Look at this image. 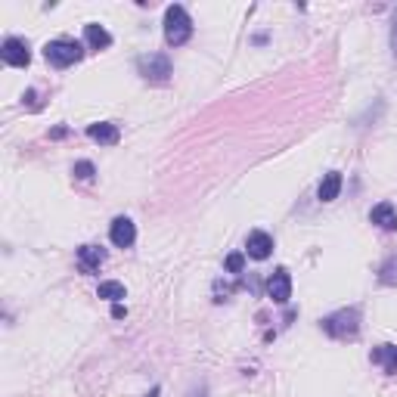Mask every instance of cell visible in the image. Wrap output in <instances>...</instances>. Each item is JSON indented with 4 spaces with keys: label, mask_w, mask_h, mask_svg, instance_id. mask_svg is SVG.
I'll return each mask as SVG.
<instances>
[{
    "label": "cell",
    "mask_w": 397,
    "mask_h": 397,
    "mask_svg": "<svg viewBox=\"0 0 397 397\" xmlns=\"http://www.w3.org/2000/svg\"><path fill=\"white\" fill-rule=\"evenodd\" d=\"M190 397H208V388L205 385H199V388H193Z\"/></svg>",
    "instance_id": "cell-21"
},
{
    "label": "cell",
    "mask_w": 397,
    "mask_h": 397,
    "mask_svg": "<svg viewBox=\"0 0 397 397\" xmlns=\"http://www.w3.org/2000/svg\"><path fill=\"white\" fill-rule=\"evenodd\" d=\"M369 221L382 230H397V208L391 205V202H379V205L369 212Z\"/></svg>",
    "instance_id": "cell-11"
},
{
    "label": "cell",
    "mask_w": 397,
    "mask_h": 397,
    "mask_svg": "<svg viewBox=\"0 0 397 397\" xmlns=\"http://www.w3.org/2000/svg\"><path fill=\"white\" fill-rule=\"evenodd\" d=\"M391 53L397 56V10H394V19H391Z\"/></svg>",
    "instance_id": "cell-19"
},
{
    "label": "cell",
    "mask_w": 397,
    "mask_h": 397,
    "mask_svg": "<svg viewBox=\"0 0 397 397\" xmlns=\"http://www.w3.org/2000/svg\"><path fill=\"white\" fill-rule=\"evenodd\" d=\"M338 193H341V174H338V171L323 174L320 186H317V196H320V202H336Z\"/></svg>",
    "instance_id": "cell-14"
},
{
    "label": "cell",
    "mask_w": 397,
    "mask_h": 397,
    "mask_svg": "<svg viewBox=\"0 0 397 397\" xmlns=\"http://www.w3.org/2000/svg\"><path fill=\"white\" fill-rule=\"evenodd\" d=\"M87 137L97 140L99 146H115L121 140V130H118V124H112V121H97L87 128Z\"/></svg>",
    "instance_id": "cell-9"
},
{
    "label": "cell",
    "mask_w": 397,
    "mask_h": 397,
    "mask_svg": "<svg viewBox=\"0 0 397 397\" xmlns=\"http://www.w3.org/2000/svg\"><path fill=\"white\" fill-rule=\"evenodd\" d=\"M72 174L78 177V181H90V177L97 174V168H93V161H75Z\"/></svg>",
    "instance_id": "cell-16"
},
{
    "label": "cell",
    "mask_w": 397,
    "mask_h": 397,
    "mask_svg": "<svg viewBox=\"0 0 397 397\" xmlns=\"http://www.w3.org/2000/svg\"><path fill=\"white\" fill-rule=\"evenodd\" d=\"M44 56H47L50 66L68 68V66H75V62L84 56V47L78 44V41H72V37H56V41H47Z\"/></svg>",
    "instance_id": "cell-3"
},
{
    "label": "cell",
    "mask_w": 397,
    "mask_h": 397,
    "mask_svg": "<svg viewBox=\"0 0 397 397\" xmlns=\"http://www.w3.org/2000/svg\"><path fill=\"white\" fill-rule=\"evenodd\" d=\"M382 283H397V261L394 258L382 267Z\"/></svg>",
    "instance_id": "cell-18"
},
{
    "label": "cell",
    "mask_w": 397,
    "mask_h": 397,
    "mask_svg": "<svg viewBox=\"0 0 397 397\" xmlns=\"http://www.w3.org/2000/svg\"><path fill=\"white\" fill-rule=\"evenodd\" d=\"M109 239H112V245H118V248H130L137 239L134 221H130V217H115L112 227H109Z\"/></svg>",
    "instance_id": "cell-8"
},
{
    "label": "cell",
    "mask_w": 397,
    "mask_h": 397,
    "mask_svg": "<svg viewBox=\"0 0 397 397\" xmlns=\"http://www.w3.org/2000/svg\"><path fill=\"white\" fill-rule=\"evenodd\" d=\"M190 37H193V19H190V13H186L181 4L168 6V10H165V41L171 47H183Z\"/></svg>",
    "instance_id": "cell-2"
},
{
    "label": "cell",
    "mask_w": 397,
    "mask_h": 397,
    "mask_svg": "<svg viewBox=\"0 0 397 397\" xmlns=\"http://www.w3.org/2000/svg\"><path fill=\"white\" fill-rule=\"evenodd\" d=\"M245 252H248V258H255V261L270 258V252H274V236L264 230H252L245 239Z\"/></svg>",
    "instance_id": "cell-7"
},
{
    "label": "cell",
    "mask_w": 397,
    "mask_h": 397,
    "mask_svg": "<svg viewBox=\"0 0 397 397\" xmlns=\"http://www.w3.org/2000/svg\"><path fill=\"white\" fill-rule=\"evenodd\" d=\"M369 360L376 363V367H382L385 372H397V345H379V348H372Z\"/></svg>",
    "instance_id": "cell-13"
},
{
    "label": "cell",
    "mask_w": 397,
    "mask_h": 397,
    "mask_svg": "<svg viewBox=\"0 0 397 397\" xmlns=\"http://www.w3.org/2000/svg\"><path fill=\"white\" fill-rule=\"evenodd\" d=\"M323 332L332 338H354L360 332V310L357 307H341L336 314L323 317Z\"/></svg>",
    "instance_id": "cell-1"
},
{
    "label": "cell",
    "mask_w": 397,
    "mask_h": 397,
    "mask_svg": "<svg viewBox=\"0 0 397 397\" xmlns=\"http://www.w3.org/2000/svg\"><path fill=\"white\" fill-rule=\"evenodd\" d=\"M243 267H245V255L243 252H233L227 258V270H230V274H243Z\"/></svg>",
    "instance_id": "cell-17"
},
{
    "label": "cell",
    "mask_w": 397,
    "mask_h": 397,
    "mask_svg": "<svg viewBox=\"0 0 397 397\" xmlns=\"http://www.w3.org/2000/svg\"><path fill=\"white\" fill-rule=\"evenodd\" d=\"M84 41H87V47H93V50H106V47H112V35H109L99 22H87V25H84Z\"/></svg>",
    "instance_id": "cell-12"
},
{
    "label": "cell",
    "mask_w": 397,
    "mask_h": 397,
    "mask_svg": "<svg viewBox=\"0 0 397 397\" xmlns=\"http://www.w3.org/2000/svg\"><path fill=\"white\" fill-rule=\"evenodd\" d=\"M0 56H4L6 66L25 68L28 62H31V50H28V44L22 41V37H6L4 47H0Z\"/></svg>",
    "instance_id": "cell-5"
},
{
    "label": "cell",
    "mask_w": 397,
    "mask_h": 397,
    "mask_svg": "<svg viewBox=\"0 0 397 397\" xmlns=\"http://www.w3.org/2000/svg\"><path fill=\"white\" fill-rule=\"evenodd\" d=\"M267 295L276 301V305H286V301L292 298V276H289V270L286 267H279L270 274L267 279Z\"/></svg>",
    "instance_id": "cell-6"
},
{
    "label": "cell",
    "mask_w": 397,
    "mask_h": 397,
    "mask_svg": "<svg viewBox=\"0 0 397 397\" xmlns=\"http://www.w3.org/2000/svg\"><path fill=\"white\" fill-rule=\"evenodd\" d=\"M99 298H106V301H112V305H121V298L128 292H124V286L121 283H115V279H109V283H99Z\"/></svg>",
    "instance_id": "cell-15"
},
{
    "label": "cell",
    "mask_w": 397,
    "mask_h": 397,
    "mask_svg": "<svg viewBox=\"0 0 397 397\" xmlns=\"http://www.w3.org/2000/svg\"><path fill=\"white\" fill-rule=\"evenodd\" d=\"M149 397H159V388H155V391H152V394H149Z\"/></svg>",
    "instance_id": "cell-22"
},
{
    "label": "cell",
    "mask_w": 397,
    "mask_h": 397,
    "mask_svg": "<svg viewBox=\"0 0 397 397\" xmlns=\"http://www.w3.org/2000/svg\"><path fill=\"white\" fill-rule=\"evenodd\" d=\"M137 72L152 84H165L171 78V59L165 53H149V56H140L137 59Z\"/></svg>",
    "instance_id": "cell-4"
},
{
    "label": "cell",
    "mask_w": 397,
    "mask_h": 397,
    "mask_svg": "<svg viewBox=\"0 0 397 397\" xmlns=\"http://www.w3.org/2000/svg\"><path fill=\"white\" fill-rule=\"evenodd\" d=\"M112 317H115V320H124V317H128V307H124V305H112Z\"/></svg>",
    "instance_id": "cell-20"
},
{
    "label": "cell",
    "mask_w": 397,
    "mask_h": 397,
    "mask_svg": "<svg viewBox=\"0 0 397 397\" xmlns=\"http://www.w3.org/2000/svg\"><path fill=\"white\" fill-rule=\"evenodd\" d=\"M103 261H106L103 248H97V245H81L78 248V267H81L84 274H97V270L103 267Z\"/></svg>",
    "instance_id": "cell-10"
}]
</instances>
